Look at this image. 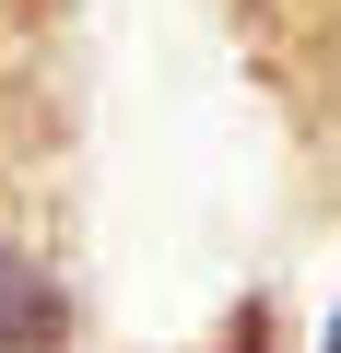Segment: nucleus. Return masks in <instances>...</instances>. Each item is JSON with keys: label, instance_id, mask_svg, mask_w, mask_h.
Returning <instances> with one entry per match:
<instances>
[{"label": "nucleus", "instance_id": "f257e3e1", "mask_svg": "<svg viewBox=\"0 0 341 353\" xmlns=\"http://www.w3.org/2000/svg\"><path fill=\"white\" fill-rule=\"evenodd\" d=\"M71 341V294L48 259H24L12 236H0V353H59Z\"/></svg>", "mask_w": 341, "mask_h": 353}, {"label": "nucleus", "instance_id": "f03ea898", "mask_svg": "<svg viewBox=\"0 0 341 353\" xmlns=\"http://www.w3.org/2000/svg\"><path fill=\"white\" fill-rule=\"evenodd\" d=\"M318 353H341V306H329V341H318Z\"/></svg>", "mask_w": 341, "mask_h": 353}]
</instances>
